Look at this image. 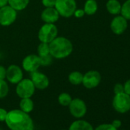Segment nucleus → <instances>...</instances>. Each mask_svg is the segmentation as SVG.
<instances>
[{
    "label": "nucleus",
    "instance_id": "1",
    "mask_svg": "<svg viewBox=\"0 0 130 130\" xmlns=\"http://www.w3.org/2000/svg\"><path fill=\"white\" fill-rule=\"evenodd\" d=\"M5 122L10 130H34L35 124L29 113L15 109L8 111Z\"/></svg>",
    "mask_w": 130,
    "mask_h": 130
},
{
    "label": "nucleus",
    "instance_id": "2",
    "mask_svg": "<svg viewBox=\"0 0 130 130\" xmlns=\"http://www.w3.org/2000/svg\"><path fill=\"white\" fill-rule=\"evenodd\" d=\"M50 54L57 60L68 57L73 52L74 45L71 40L63 36H57L49 43Z\"/></svg>",
    "mask_w": 130,
    "mask_h": 130
},
{
    "label": "nucleus",
    "instance_id": "3",
    "mask_svg": "<svg viewBox=\"0 0 130 130\" xmlns=\"http://www.w3.org/2000/svg\"><path fill=\"white\" fill-rule=\"evenodd\" d=\"M54 8L60 17L70 18L77 8L76 0H56Z\"/></svg>",
    "mask_w": 130,
    "mask_h": 130
},
{
    "label": "nucleus",
    "instance_id": "4",
    "mask_svg": "<svg viewBox=\"0 0 130 130\" xmlns=\"http://www.w3.org/2000/svg\"><path fill=\"white\" fill-rule=\"evenodd\" d=\"M57 36H58V28L55 24L44 23L38 32V38L40 42H51Z\"/></svg>",
    "mask_w": 130,
    "mask_h": 130
},
{
    "label": "nucleus",
    "instance_id": "5",
    "mask_svg": "<svg viewBox=\"0 0 130 130\" xmlns=\"http://www.w3.org/2000/svg\"><path fill=\"white\" fill-rule=\"evenodd\" d=\"M35 90L36 88L30 78H23L16 84L15 93L21 99L30 98L35 94Z\"/></svg>",
    "mask_w": 130,
    "mask_h": 130
},
{
    "label": "nucleus",
    "instance_id": "6",
    "mask_svg": "<svg viewBox=\"0 0 130 130\" xmlns=\"http://www.w3.org/2000/svg\"><path fill=\"white\" fill-rule=\"evenodd\" d=\"M112 105L117 112L121 114L126 113L130 110V96L124 92L115 94Z\"/></svg>",
    "mask_w": 130,
    "mask_h": 130
},
{
    "label": "nucleus",
    "instance_id": "7",
    "mask_svg": "<svg viewBox=\"0 0 130 130\" xmlns=\"http://www.w3.org/2000/svg\"><path fill=\"white\" fill-rule=\"evenodd\" d=\"M41 66H42L41 58L35 54H31L25 56L22 62V68L29 74L38 71V68Z\"/></svg>",
    "mask_w": 130,
    "mask_h": 130
},
{
    "label": "nucleus",
    "instance_id": "8",
    "mask_svg": "<svg viewBox=\"0 0 130 130\" xmlns=\"http://www.w3.org/2000/svg\"><path fill=\"white\" fill-rule=\"evenodd\" d=\"M18 12L7 5L0 8V25L8 27L12 25L17 19Z\"/></svg>",
    "mask_w": 130,
    "mask_h": 130
},
{
    "label": "nucleus",
    "instance_id": "9",
    "mask_svg": "<svg viewBox=\"0 0 130 130\" xmlns=\"http://www.w3.org/2000/svg\"><path fill=\"white\" fill-rule=\"evenodd\" d=\"M71 115L76 119H82L85 116L87 112V106L86 103L80 98L72 99L68 106Z\"/></svg>",
    "mask_w": 130,
    "mask_h": 130
},
{
    "label": "nucleus",
    "instance_id": "10",
    "mask_svg": "<svg viewBox=\"0 0 130 130\" xmlns=\"http://www.w3.org/2000/svg\"><path fill=\"white\" fill-rule=\"evenodd\" d=\"M102 80L101 74L97 71H89L84 74L82 84L83 86L89 90L97 87Z\"/></svg>",
    "mask_w": 130,
    "mask_h": 130
},
{
    "label": "nucleus",
    "instance_id": "11",
    "mask_svg": "<svg viewBox=\"0 0 130 130\" xmlns=\"http://www.w3.org/2000/svg\"><path fill=\"white\" fill-rule=\"evenodd\" d=\"M24 78L23 69L17 64H11L6 68V80L12 84H17Z\"/></svg>",
    "mask_w": 130,
    "mask_h": 130
},
{
    "label": "nucleus",
    "instance_id": "12",
    "mask_svg": "<svg viewBox=\"0 0 130 130\" xmlns=\"http://www.w3.org/2000/svg\"><path fill=\"white\" fill-rule=\"evenodd\" d=\"M30 79L34 84L36 89L43 90L47 89L50 85V80L48 77L38 71H36L30 74Z\"/></svg>",
    "mask_w": 130,
    "mask_h": 130
},
{
    "label": "nucleus",
    "instance_id": "13",
    "mask_svg": "<svg viewBox=\"0 0 130 130\" xmlns=\"http://www.w3.org/2000/svg\"><path fill=\"white\" fill-rule=\"evenodd\" d=\"M128 27V22L127 20L122 15H116L112 19L110 23V28L111 31L117 35H122Z\"/></svg>",
    "mask_w": 130,
    "mask_h": 130
},
{
    "label": "nucleus",
    "instance_id": "14",
    "mask_svg": "<svg viewBox=\"0 0 130 130\" xmlns=\"http://www.w3.org/2000/svg\"><path fill=\"white\" fill-rule=\"evenodd\" d=\"M60 15L54 7L44 8L41 13V19L44 23L55 24L60 19Z\"/></svg>",
    "mask_w": 130,
    "mask_h": 130
},
{
    "label": "nucleus",
    "instance_id": "15",
    "mask_svg": "<svg viewBox=\"0 0 130 130\" xmlns=\"http://www.w3.org/2000/svg\"><path fill=\"white\" fill-rule=\"evenodd\" d=\"M68 130H94V128L87 120L77 119L70 125Z\"/></svg>",
    "mask_w": 130,
    "mask_h": 130
},
{
    "label": "nucleus",
    "instance_id": "16",
    "mask_svg": "<svg viewBox=\"0 0 130 130\" xmlns=\"http://www.w3.org/2000/svg\"><path fill=\"white\" fill-rule=\"evenodd\" d=\"M106 7L109 14L112 15H118L120 14L122 4L118 0H108Z\"/></svg>",
    "mask_w": 130,
    "mask_h": 130
},
{
    "label": "nucleus",
    "instance_id": "17",
    "mask_svg": "<svg viewBox=\"0 0 130 130\" xmlns=\"http://www.w3.org/2000/svg\"><path fill=\"white\" fill-rule=\"evenodd\" d=\"M30 0H9L8 5L17 12L25 10L29 5Z\"/></svg>",
    "mask_w": 130,
    "mask_h": 130
},
{
    "label": "nucleus",
    "instance_id": "18",
    "mask_svg": "<svg viewBox=\"0 0 130 130\" xmlns=\"http://www.w3.org/2000/svg\"><path fill=\"white\" fill-rule=\"evenodd\" d=\"M34 107H35V104L33 100H31V97L21 99L19 102V109L22 111L26 113H30L33 111Z\"/></svg>",
    "mask_w": 130,
    "mask_h": 130
},
{
    "label": "nucleus",
    "instance_id": "19",
    "mask_svg": "<svg viewBox=\"0 0 130 130\" xmlns=\"http://www.w3.org/2000/svg\"><path fill=\"white\" fill-rule=\"evenodd\" d=\"M84 11L85 15H93L98 10V4L96 0H87L84 6Z\"/></svg>",
    "mask_w": 130,
    "mask_h": 130
},
{
    "label": "nucleus",
    "instance_id": "20",
    "mask_svg": "<svg viewBox=\"0 0 130 130\" xmlns=\"http://www.w3.org/2000/svg\"><path fill=\"white\" fill-rule=\"evenodd\" d=\"M83 77L84 74L77 71H72L70 73V74L68 75V81L74 86H78L82 84V81H83Z\"/></svg>",
    "mask_w": 130,
    "mask_h": 130
},
{
    "label": "nucleus",
    "instance_id": "21",
    "mask_svg": "<svg viewBox=\"0 0 130 130\" xmlns=\"http://www.w3.org/2000/svg\"><path fill=\"white\" fill-rule=\"evenodd\" d=\"M37 54L40 57H44L48 55H51L49 44L40 42V44L38 45V47H37Z\"/></svg>",
    "mask_w": 130,
    "mask_h": 130
},
{
    "label": "nucleus",
    "instance_id": "22",
    "mask_svg": "<svg viewBox=\"0 0 130 130\" xmlns=\"http://www.w3.org/2000/svg\"><path fill=\"white\" fill-rule=\"evenodd\" d=\"M71 100H72L71 96L68 93H66V92L60 93L57 98V101L59 104L62 106H68Z\"/></svg>",
    "mask_w": 130,
    "mask_h": 130
},
{
    "label": "nucleus",
    "instance_id": "23",
    "mask_svg": "<svg viewBox=\"0 0 130 130\" xmlns=\"http://www.w3.org/2000/svg\"><path fill=\"white\" fill-rule=\"evenodd\" d=\"M121 15L123 16L127 21H130V0H126L122 5L121 8Z\"/></svg>",
    "mask_w": 130,
    "mask_h": 130
},
{
    "label": "nucleus",
    "instance_id": "24",
    "mask_svg": "<svg viewBox=\"0 0 130 130\" xmlns=\"http://www.w3.org/2000/svg\"><path fill=\"white\" fill-rule=\"evenodd\" d=\"M9 92V87L6 80H0V99L6 97Z\"/></svg>",
    "mask_w": 130,
    "mask_h": 130
},
{
    "label": "nucleus",
    "instance_id": "25",
    "mask_svg": "<svg viewBox=\"0 0 130 130\" xmlns=\"http://www.w3.org/2000/svg\"><path fill=\"white\" fill-rule=\"evenodd\" d=\"M94 130H118L111 123H103L97 125Z\"/></svg>",
    "mask_w": 130,
    "mask_h": 130
},
{
    "label": "nucleus",
    "instance_id": "26",
    "mask_svg": "<svg viewBox=\"0 0 130 130\" xmlns=\"http://www.w3.org/2000/svg\"><path fill=\"white\" fill-rule=\"evenodd\" d=\"M56 0H41V4L44 8L54 7Z\"/></svg>",
    "mask_w": 130,
    "mask_h": 130
},
{
    "label": "nucleus",
    "instance_id": "27",
    "mask_svg": "<svg viewBox=\"0 0 130 130\" xmlns=\"http://www.w3.org/2000/svg\"><path fill=\"white\" fill-rule=\"evenodd\" d=\"M113 92L115 94H118V93H121L124 92V87H123V84H116L114 87H113Z\"/></svg>",
    "mask_w": 130,
    "mask_h": 130
},
{
    "label": "nucleus",
    "instance_id": "28",
    "mask_svg": "<svg viewBox=\"0 0 130 130\" xmlns=\"http://www.w3.org/2000/svg\"><path fill=\"white\" fill-rule=\"evenodd\" d=\"M85 15V12L84 11V9H76V10L74 11V16L77 19H80V18H83L84 16Z\"/></svg>",
    "mask_w": 130,
    "mask_h": 130
},
{
    "label": "nucleus",
    "instance_id": "29",
    "mask_svg": "<svg viewBox=\"0 0 130 130\" xmlns=\"http://www.w3.org/2000/svg\"><path fill=\"white\" fill-rule=\"evenodd\" d=\"M7 113L8 111L6 109L0 107V122H5L7 116Z\"/></svg>",
    "mask_w": 130,
    "mask_h": 130
},
{
    "label": "nucleus",
    "instance_id": "30",
    "mask_svg": "<svg viewBox=\"0 0 130 130\" xmlns=\"http://www.w3.org/2000/svg\"><path fill=\"white\" fill-rule=\"evenodd\" d=\"M6 68L3 65H0V80H6Z\"/></svg>",
    "mask_w": 130,
    "mask_h": 130
},
{
    "label": "nucleus",
    "instance_id": "31",
    "mask_svg": "<svg viewBox=\"0 0 130 130\" xmlns=\"http://www.w3.org/2000/svg\"><path fill=\"white\" fill-rule=\"evenodd\" d=\"M123 87H124V93L130 96V79H128L125 82V84H123Z\"/></svg>",
    "mask_w": 130,
    "mask_h": 130
},
{
    "label": "nucleus",
    "instance_id": "32",
    "mask_svg": "<svg viewBox=\"0 0 130 130\" xmlns=\"http://www.w3.org/2000/svg\"><path fill=\"white\" fill-rule=\"evenodd\" d=\"M111 124H112L115 128H116L118 129L119 128L121 127V125H122V122H121L119 119H114V120L111 122Z\"/></svg>",
    "mask_w": 130,
    "mask_h": 130
},
{
    "label": "nucleus",
    "instance_id": "33",
    "mask_svg": "<svg viewBox=\"0 0 130 130\" xmlns=\"http://www.w3.org/2000/svg\"><path fill=\"white\" fill-rule=\"evenodd\" d=\"M9 0H0V8H3L8 5Z\"/></svg>",
    "mask_w": 130,
    "mask_h": 130
},
{
    "label": "nucleus",
    "instance_id": "34",
    "mask_svg": "<svg viewBox=\"0 0 130 130\" xmlns=\"http://www.w3.org/2000/svg\"><path fill=\"white\" fill-rule=\"evenodd\" d=\"M59 130H68V129H59Z\"/></svg>",
    "mask_w": 130,
    "mask_h": 130
},
{
    "label": "nucleus",
    "instance_id": "35",
    "mask_svg": "<svg viewBox=\"0 0 130 130\" xmlns=\"http://www.w3.org/2000/svg\"><path fill=\"white\" fill-rule=\"evenodd\" d=\"M0 130H3V128H0Z\"/></svg>",
    "mask_w": 130,
    "mask_h": 130
},
{
    "label": "nucleus",
    "instance_id": "36",
    "mask_svg": "<svg viewBox=\"0 0 130 130\" xmlns=\"http://www.w3.org/2000/svg\"><path fill=\"white\" fill-rule=\"evenodd\" d=\"M122 130H124V129H122Z\"/></svg>",
    "mask_w": 130,
    "mask_h": 130
}]
</instances>
